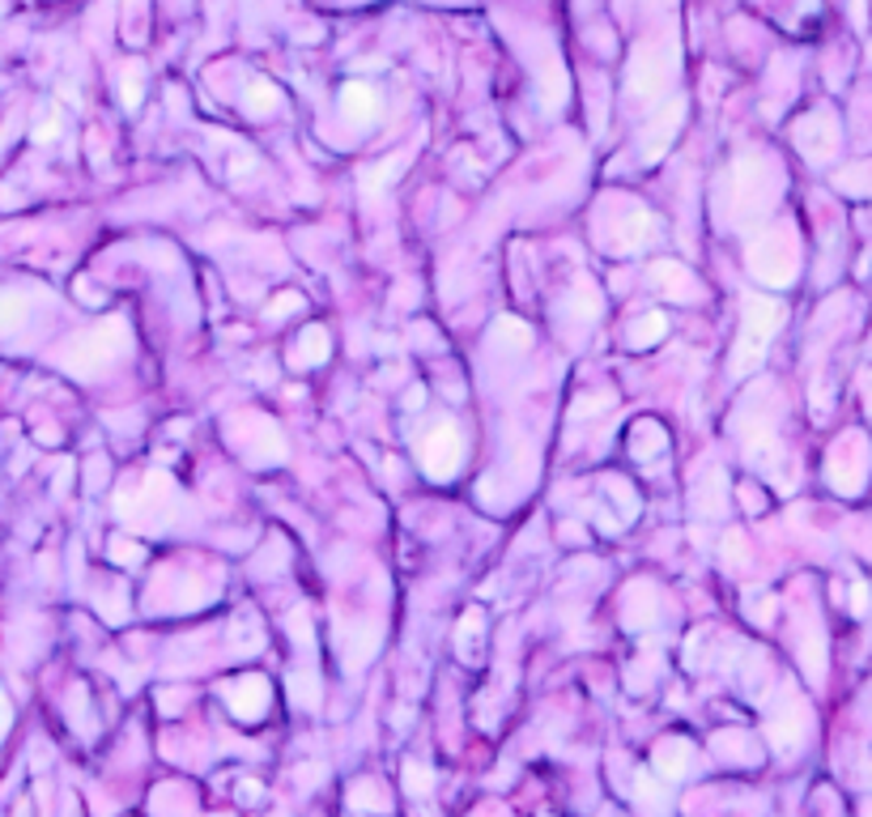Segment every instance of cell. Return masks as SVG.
<instances>
[{
  "mask_svg": "<svg viewBox=\"0 0 872 817\" xmlns=\"http://www.w3.org/2000/svg\"><path fill=\"white\" fill-rule=\"evenodd\" d=\"M779 320H783V307H775V302H749V311H744L741 345H737V354H732V371H737V375H744L749 366H758V362H762L766 345H771V336H775Z\"/></svg>",
  "mask_w": 872,
  "mask_h": 817,
  "instance_id": "obj_1",
  "label": "cell"
},
{
  "mask_svg": "<svg viewBox=\"0 0 872 817\" xmlns=\"http://www.w3.org/2000/svg\"><path fill=\"white\" fill-rule=\"evenodd\" d=\"M460 460H464V439H460V430H455L452 422L434 426V430L421 439V464H426L430 477L448 482L455 468H460Z\"/></svg>",
  "mask_w": 872,
  "mask_h": 817,
  "instance_id": "obj_2",
  "label": "cell"
},
{
  "mask_svg": "<svg viewBox=\"0 0 872 817\" xmlns=\"http://www.w3.org/2000/svg\"><path fill=\"white\" fill-rule=\"evenodd\" d=\"M227 703L239 719H260L264 707H268V682L264 677H243L239 686L227 689Z\"/></svg>",
  "mask_w": 872,
  "mask_h": 817,
  "instance_id": "obj_3",
  "label": "cell"
},
{
  "mask_svg": "<svg viewBox=\"0 0 872 817\" xmlns=\"http://www.w3.org/2000/svg\"><path fill=\"white\" fill-rule=\"evenodd\" d=\"M801 737H805V711H801V703H792L787 716L771 719V741H775L779 750H796Z\"/></svg>",
  "mask_w": 872,
  "mask_h": 817,
  "instance_id": "obj_4",
  "label": "cell"
},
{
  "mask_svg": "<svg viewBox=\"0 0 872 817\" xmlns=\"http://www.w3.org/2000/svg\"><path fill=\"white\" fill-rule=\"evenodd\" d=\"M655 766H660V775H669V780L685 775V771H689V741H660Z\"/></svg>",
  "mask_w": 872,
  "mask_h": 817,
  "instance_id": "obj_5",
  "label": "cell"
},
{
  "mask_svg": "<svg viewBox=\"0 0 872 817\" xmlns=\"http://www.w3.org/2000/svg\"><path fill=\"white\" fill-rule=\"evenodd\" d=\"M345 111H350V120H357V124L375 120V111H379L375 90H366V86H350V90H345Z\"/></svg>",
  "mask_w": 872,
  "mask_h": 817,
  "instance_id": "obj_6",
  "label": "cell"
},
{
  "mask_svg": "<svg viewBox=\"0 0 872 817\" xmlns=\"http://www.w3.org/2000/svg\"><path fill=\"white\" fill-rule=\"evenodd\" d=\"M634 796L643 801L651 814H664V809H669V792H664V784H655L647 771H639V775H634Z\"/></svg>",
  "mask_w": 872,
  "mask_h": 817,
  "instance_id": "obj_7",
  "label": "cell"
},
{
  "mask_svg": "<svg viewBox=\"0 0 872 817\" xmlns=\"http://www.w3.org/2000/svg\"><path fill=\"white\" fill-rule=\"evenodd\" d=\"M298 341H302V345H298V354H294V362H298V366H302V362H323V358H328V332H323V328H307Z\"/></svg>",
  "mask_w": 872,
  "mask_h": 817,
  "instance_id": "obj_8",
  "label": "cell"
},
{
  "mask_svg": "<svg viewBox=\"0 0 872 817\" xmlns=\"http://www.w3.org/2000/svg\"><path fill=\"white\" fill-rule=\"evenodd\" d=\"M664 316H660V311H651V316H647V320H639V324L630 328V341H634V345H655V341H660V336H664Z\"/></svg>",
  "mask_w": 872,
  "mask_h": 817,
  "instance_id": "obj_9",
  "label": "cell"
},
{
  "mask_svg": "<svg viewBox=\"0 0 872 817\" xmlns=\"http://www.w3.org/2000/svg\"><path fill=\"white\" fill-rule=\"evenodd\" d=\"M430 784H434V775H430L421 762H405V787H409L413 796H426Z\"/></svg>",
  "mask_w": 872,
  "mask_h": 817,
  "instance_id": "obj_10",
  "label": "cell"
},
{
  "mask_svg": "<svg viewBox=\"0 0 872 817\" xmlns=\"http://www.w3.org/2000/svg\"><path fill=\"white\" fill-rule=\"evenodd\" d=\"M391 166H396V163H384V166H366V175H362V188H366V192H379V188H384V184H388L391 175H396V170H391Z\"/></svg>",
  "mask_w": 872,
  "mask_h": 817,
  "instance_id": "obj_11",
  "label": "cell"
},
{
  "mask_svg": "<svg viewBox=\"0 0 872 817\" xmlns=\"http://www.w3.org/2000/svg\"><path fill=\"white\" fill-rule=\"evenodd\" d=\"M473 634H482V618H477V614H468V618H464V626H460V648H464V652H468Z\"/></svg>",
  "mask_w": 872,
  "mask_h": 817,
  "instance_id": "obj_12",
  "label": "cell"
},
{
  "mask_svg": "<svg viewBox=\"0 0 872 817\" xmlns=\"http://www.w3.org/2000/svg\"><path fill=\"white\" fill-rule=\"evenodd\" d=\"M18 320H22V298L9 295L4 298V328H18Z\"/></svg>",
  "mask_w": 872,
  "mask_h": 817,
  "instance_id": "obj_13",
  "label": "cell"
},
{
  "mask_svg": "<svg viewBox=\"0 0 872 817\" xmlns=\"http://www.w3.org/2000/svg\"><path fill=\"white\" fill-rule=\"evenodd\" d=\"M354 805H375V809H384V796L379 792H371L366 784L354 787Z\"/></svg>",
  "mask_w": 872,
  "mask_h": 817,
  "instance_id": "obj_14",
  "label": "cell"
},
{
  "mask_svg": "<svg viewBox=\"0 0 872 817\" xmlns=\"http://www.w3.org/2000/svg\"><path fill=\"white\" fill-rule=\"evenodd\" d=\"M294 307H298V295H282L277 302H273V311H277V316H290Z\"/></svg>",
  "mask_w": 872,
  "mask_h": 817,
  "instance_id": "obj_15",
  "label": "cell"
},
{
  "mask_svg": "<svg viewBox=\"0 0 872 817\" xmlns=\"http://www.w3.org/2000/svg\"><path fill=\"white\" fill-rule=\"evenodd\" d=\"M864 817H872V805H864Z\"/></svg>",
  "mask_w": 872,
  "mask_h": 817,
  "instance_id": "obj_16",
  "label": "cell"
}]
</instances>
